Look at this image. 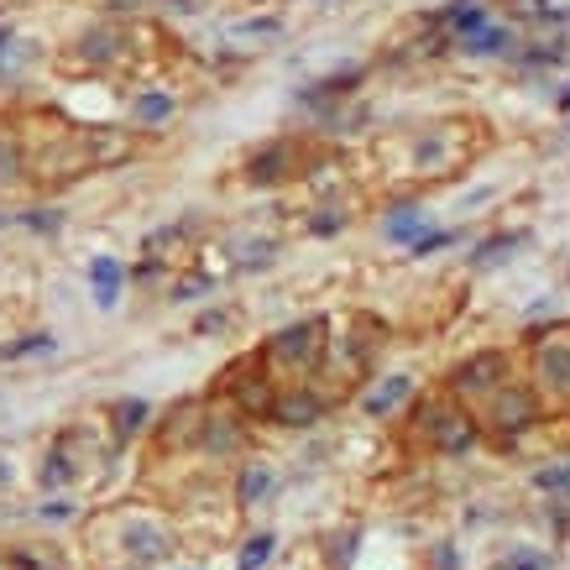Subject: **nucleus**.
Listing matches in <instances>:
<instances>
[{
  "instance_id": "39448f33",
  "label": "nucleus",
  "mask_w": 570,
  "mask_h": 570,
  "mask_svg": "<svg viewBox=\"0 0 570 570\" xmlns=\"http://www.w3.org/2000/svg\"><path fill=\"white\" fill-rule=\"evenodd\" d=\"M325 325L319 319H309V325H299V330H283L278 340H272V351H267V361H283V367H293V372H314V361H319V351H325Z\"/></svg>"
},
{
  "instance_id": "20e7f679",
  "label": "nucleus",
  "mask_w": 570,
  "mask_h": 570,
  "mask_svg": "<svg viewBox=\"0 0 570 570\" xmlns=\"http://www.w3.org/2000/svg\"><path fill=\"white\" fill-rule=\"evenodd\" d=\"M534 393L570 414V335L534 340Z\"/></svg>"
},
{
  "instance_id": "1a4fd4ad",
  "label": "nucleus",
  "mask_w": 570,
  "mask_h": 570,
  "mask_svg": "<svg viewBox=\"0 0 570 570\" xmlns=\"http://www.w3.org/2000/svg\"><path fill=\"white\" fill-rule=\"evenodd\" d=\"M387 236H393V241H414V236H424V215L414 210V204H403V210L387 220Z\"/></svg>"
},
{
  "instance_id": "9b49d317",
  "label": "nucleus",
  "mask_w": 570,
  "mask_h": 570,
  "mask_svg": "<svg viewBox=\"0 0 570 570\" xmlns=\"http://www.w3.org/2000/svg\"><path fill=\"white\" fill-rule=\"evenodd\" d=\"M95 283H100V304L110 309V304H116V283H121V267L110 262V257H100V262H95Z\"/></svg>"
},
{
  "instance_id": "4468645a",
  "label": "nucleus",
  "mask_w": 570,
  "mask_h": 570,
  "mask_svg": "<svg viewBox=\"0 0 570 570\" xmlns=\"http://www.w3.org/2000/svg\"><path fill=\"white\" fill-rule=\"evenodd\" d=\"M450 241H455L450 231H435V236H419V241H414V252L429 257V252H440V246H450Z\"/></svg>"
},
{
  "instance_id": "7ed1b4c3",
  "label": "nucleus",
  "mask_w": 570,
  "mask_h": 570,
  "mask_svg": "<svg viewBox=\"0 0 570 570\" xmlns=\"http://www.w3.org/2000/svg\"><path fill=\"white\" fill-rule=\"evenodd\" d=\"M503 382H513V356L508 351H476L450 372V398L466 403H487Z\"/></svg>"
},
{
  "instance_id": "f03ea898",
  "label": "nucleus",
  "mask_w": 570,
  "mask_h": 570,
  "mask_svg": "<svg viewBox=\"0 0 570 570\" xmlns=\"http://www.w3.org/2000/svg\"><path fill=\"white\" fill-rule=\"evenodd\" d=\"M539 393H534V382H503L497 393L487 398L482 408V424L492 429L497 440H518V435H529V429L539 424Z\"/></svg>"
},
{
  "instance_id": "0eeeda50",
  "label": "nucleus",
  "mask_w": 570,
  "mask_h": 570,
  "mask_svg": "<svg viewBox=\"0 0 570 570\" xmlns=\"http://www.w3.org/2000/svg\"><path fill=\"white\" fill-rule=\"evenodd\" d=\"M461 48H466L471 58H487V53H503V48H508V32H503V27H492V21H487V27H482V32H471V37H461Z\"/></svg>"
},
{
  "instance_id": "6e6552de",
  "label": "nucleus",
  "mask_w": 570,
  "mask_h": 570,
  "mask_svg": "<svg viewBox=\"0 0 570 570\" xmlns=\"http://www.w3.org/2000/svg\"><path fill=\"white\" fill-rule=\"evenodd\" d=\"M319 408H325L319 398H288V403L272 408V419H278V424H314V419H319Z\"/></svg>"
},
{
  "instance_id": "ddd939ff",
  "label": "nucleus",
  "mask_w": 570,
  "mask_h": 570,
  "mask_svg": "<svg viewBox=\"0 0 570 570\" xmlns=\"http://www.w3.org/2000/svg\"><path fill=\"white\" fill-rule=\"evenodd\" d=\"M168 110H173L168 95H142V100H136V116H142V121H163Z\"/></svg>"
},
{
  "instance_id": "9d476101",
  "label": "nucleus",
  "mask_w": 570,
  "mask_h": 570,
  "mask_svg": "<svg viewBox=\"0 0 570 570\" xmlns=\"http://www.w3.org/2000/svg\"><path fill=\"white\" fill-rule=\"evenodd\" d=\"M408 393H414V382H408V377H393V382L382 387V393H372V398H367V408H372V414H387V408H398Z\"/></svg>"
},
{
  "instance_id": "2eb2a0df",
  "label": "nucleus",
  "mask_w": 570,
  "mask_h": 570,
  "mask_svg": "<svg viewBox=\"0 0 570 570\" xmlns=\"http://www.w3.org/2000/svg\"><path fill=\"white\" fill-rule=\"evenodd\" d=\"M267 550H272V539H267V534H262V539H257V544H252V550H246V555H241V570H257V565H262V560H267Z\"/></svg>"
},
{
  "instance_id": "f3484780",
  "label": "nucleus",
  "mask_w": 570,
  "mask_h": 570,
  "mask_svg": "<svg viewBox=\"0 0 570 570\" xmlns=\"http://www.w3.org/2000/svg\"><path fill=\"white\" fill-rule=\"evenodd\" d=\"M560 110H570V84H565V95H560Z\"/></svg>"
},
{
  "instance_id": "f257e3e1",
  "label": "nucleus",
  "mask_w": 570,
  "mask_h": 570,
  "mask_svg": "<svg viewBox=\"0 0 570 570\" xmlns=\"http://www.w3.org/2000/svg\"><path fill=\"white\" fill-rule=\"evenodd\" d=\"M471 131L466 121H440L414 136V173L419 178H450L461 163H471Z\"/></svg>"
},
{
  "instance_id": "423d86ee",
  "label": "nucleus",
  "mask_w": 570,
  "mask_h": 570,
  "mask_svg": "<svg viewBox=\"0 0 570 570\" xmlns=\"http://www.w3.org/2000/svg\"><path fill=\"white\" fill-rule=\"evenodd\" d=\"M288 163H293V147H267L262 157H252V178L257 184H272V178H283Z\"/></svg>"
},
{
  "instance_id": "f8f14e48",
  "label": "nucleus",
  "mask_w": 570,
  "mask_h": 570,
  "mask_svg": "<svg viewBox=\"0 0 570 570\" xmlns=\"http://www.w3.org/2000/svg\"><path fill=\"white\" fill-rule=\"evenodd\" d=\"M534 487H539V492H570V466H550V471H539V476H534Z\"/></svg>"
},
{
  "instance_id": "dca6fc26",
  "label": "nucleus",
  "mask_w": 570,
  "mask_h": 570,
  "mask_svg": "<svg viewBox=\"0 0 570 570\" xmlns=\"http://www.w3.org/2000/svg\"><path fill=\"white\" fill-rule=\"evenodd\" d=\"M267 482H272L267 471H246V482H241V497H257V492H267Z\"/></svg>"
}]
</instances>
